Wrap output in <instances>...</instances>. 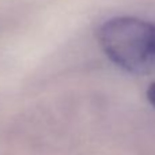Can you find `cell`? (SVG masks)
I'll use <instances>...</instances> for the list:
<instances>
[{
  "instance_id": "7a4b0ae2",
  "label": "cell",
  "mask_w": 155,
  "mask_h": 155,
  "mask_svg": "<svg viewBox=\"0 0 155 155\" xmlns=\"http://www.w3.org/2000/svg\"><path fill=\"white\" fill-rule=\"evenodd\" d=\"M147 98H148V101L151 102V105L155 107V80L151 83L147 90Z\"/></svg>"
},
{
  "instance_id": "6da1fadb",
  "label": "cell",
  "mask_w": 155,
  "mask_h": 155,
  "mask_svg": "<svg viewBox=\"0 0 155 155\" xmlns=\"http://www.w3.org/2000/svg\"><path fill=\"white\" fill-rule=\"evenodd\" d=\"M102 51L121 70L144 75L155 71V23L135 16H117L98 29Z\"/></svg>"
}]
</instances>
